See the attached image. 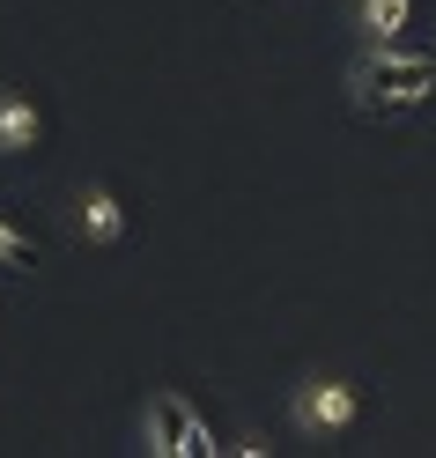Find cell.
Returning a JSON list of instances; mask_svg holds the SVG:
<instances>
[{"mask_svg":"<svg viewBox=\"0 0 436 458\" xmlns=\"http://www.w3.org/2000/svg\"><path fill=\"white\" fill-rule=\"evenodd\" d=\"M347 104L370 111V119H415L422 104H436V52L385 38V45H363L347 60Z\"/></svg>","mask_w":436,"mask_h":458,"instance_id":"1","label":"cell"},{"mask_svg":"<svg viewBox=\"0 0 436 458\" xmlns=\"http://www.w3.org/2000/svg\"><path fill=\"white\" fill-rule=\"evenodd\" d=\"M288 421L303 428V437H347V428L363 421V392L347 385V377H303L296 392H288Z\"/></svg>","mask_w":436,"mask_h":458,"instance_id":"3","label":"cell"},{"mask_svg":"<svg viewBox=\"0 0 436 458\" xmlns=\"http://www.w3.org/2000/svg\"><path fill=\"white\" fill-rule=\"evenodd\" d=\"M347 30L363 45H385L415 30V0H347Z\"/></svg>","mask_w":436,"mask_h":458,"instance_id":"5","label":"cell"},{"mask_svg":"<svg viewBox=\"0 0 436 458\" xmlns=\"http://www.w3.org/2000/svg\"><path fill=\"white\" fill-rule=\"evenodd\" d=\"M45 140V111L22 89H0V156H30Z\"/></svg>","mask_w":436,"mask_h":458,"instance_id":"6","label":"cell"},{"mask_svg":"<svg viewBox=\"0 0 436 458\" xmlns=\"http://www.w3.org/2000/svg\"><path fill=\"white\" fill-rule=\"evenodd\" d=\"M74 229H81L97 251L126 244V208H119V192H111V185H81V192H74Z\"/></svg>","mask_w":436,"mask_h":458,"instance_id":"4","label":"cell"},{"mask_svg":"<svg viewBox=\"0 0 436 458\" xmlns=\"http://www.w3.org/2000/svg\"><path fill=\"white\" fill-rule=\"evenodd\" d=\"M0 267H8V274H30V267H38V244L22 237L8 215H0Z\"/></svg>","mask_w":436,"mask_h":458,"instance_id":"7","label":"cell"},{"mask_svg":"<svg viewBox=\"0 0 436 458\" xmlns=\"http://www.w3.org/2000/svg\"><path fill=\"white\" fill-rule=\"evenodd\" d=\"M141 444H149V458H208V451H222L208 414H200L185 392H149V407H141Z\"/></svg>","mask_w":436,"mask_h":458,"instance_id":"2","label":"cell"}]
</instances>
